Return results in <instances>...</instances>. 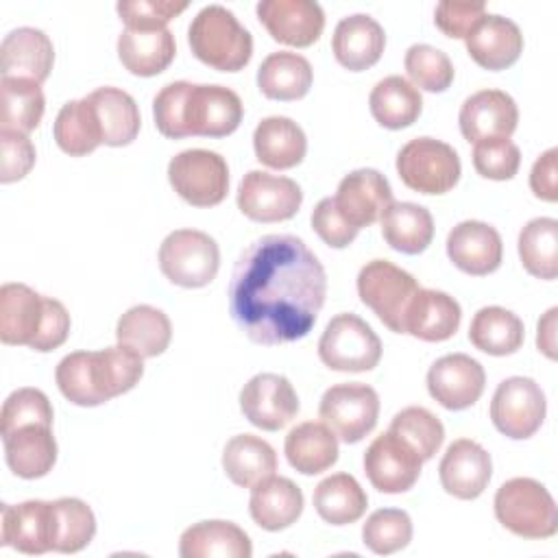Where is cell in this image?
<instances>
[{"mask_svg":"<svg viewBox=\"0 0 558 558\" xmlns=\"http://www.w3.org/2000/svg\"><path fill=\"white\" fill-rule=\"evenodd\" d=\"M183 558H251L248 534L231 521H198L190 525L179 541Z\"/></svg>","mask_w":558,"mask_h":558,"instance_id":"4dcf8cb0","label":"cell"},{"mask_svg":"<svg viewBox=\"0 0 558 558\" xmlns=\"http://www.w3.org/2000/svg\"><path fill=\"white\" fill-rule=\"evenodd\" d=\"M421 286L388 259H373L357 272L360 301L395 333H405V312Z\"/></svg>","mask_w":558,"mask_h":558,"instance_id":"8992f818","label":"cell"},{"mask_svg":"<svg viewBox=\"0 0 558 558\" xmlns=\"http://www.w3.org/2000/svg\"><path fill=\"white\" fill-rule=\"evenodd\" d=\"M556 159H558V148H547L532 166L530 170V187L536 198L554 203L558 198V187H556Z\"/></svg>","mask_w":558,"mask_h":558,"instance_id":"6f0895ef","label":"cell"},{"mask_svg":"<svg viewBox=\"0 0 558 558\" xmlns=\"http://www.w3.org/2000/svg\"><path fill=\"white\" fill-rule=\"evenodd\" d=\"M464 44L471 59L480 68L493 72L510 68L523 52L521 28L512 20L490 13H484L464 37Z\"/></svg>","mask_w":558,"mask_h":558,"instance_id":"d4e9b609","label":"cell"},{"mask_svg":"<svg viewBox=\"0 0 558 558\" xmlns=\"http://www.w3.org/2000/svg\"><path fill=\"white\" fill-rule=\"evenodd\" d=\"M312 229L331 248L349 246L360 231L342 218V214L338 211V207L333 203V196L318 201V205L312 211Z\"/></svg>","mask_w":558,"mask_h":558,"instance_id":"11a10c76","label":"cell"},{"mask_svg":"<svg viewBox=\"0 0 558 558\" xmlns=\"http://www.w3.org/2000/svg\"><path fill=\"white\" fill-rule=\"evenodd\" d=\"M235 201L238 209L255 222H281L299 211L303 192L299 183L288 177L251 170L240 181Z\"/></svg>","mask_w":558,"mask_h":558,"instance_id":"4fadbf2b","label":"cell"},{"mask_svg":"<svg viewBox=\"0 0 558 558\" xmlns=\"http://www.w3.org/2000/svg\"><path fill=\"white\" fill-rule=\"evenodd\" d=\"M159 268L174 286L203 288L220 268V248L205 231L177 229L159 246Z\"/></svg>","mask_w":558,"mask_h":558,"instance_id":"52a82bcc","label":"cell"},{"mask_svg":"<svg viewBox=\"0 0 558 558\" xmlns=\"http://www.w3.org/2000/svg\"><path fill=\"white\" fill-rule=\"evenodd\" d=\"M519 257L523 268L536 277L551 281L558 277V220L532 218L519 233Z\"/></svg>","mask_w":558,"mask_h":558,"instance_id":"b9f144b4","label":"cell"},{"mask_svg":"<svg viewBox=\"0 0 558 558\" xmlns=\"http://www.w3.org/2000/svg\"><path fill=\"white\" fill-rule=\"evenodd\" d=\"M174 54L177 44L168 28H124L118 37L120 63L135 76L161 74Z\"/></svg>","mask_w":558,"mask_h":558,"instance_id":"f546056e","label":"cell"},{"mask_svg":"<svg viewBox=\"0 0 558 558\" xmlns=\"http://www.w3.org/2000/svg\"><path fill=\"white\" fill-rule=\"evenodd\" d=\"M460 303L440 290L418 288L405 312V333L423 342L449 340L460 327Z\"/></svg>","mask_w":558,"mask_h":558,"instance_id":"83f0119b","label":"cell"},{"mask_svg":"<svg viewBox=\"0 0 558 558\" xmlns=\"http://www.w3.org/2000/svg\"><path fill=\"white\" fill-rule=\"evenodd\" d=\"M46 310L48 296L26 283H4L0 288V340L31 349L44 327Z\"/></svg>","mask_w":558,"mask_h":558,"instance_id":"cb8c5ba5","label":"cell"},{"mask_svg":"<svg viewBox=\"0 0 558 558\" xmlns=\"http://www.w3.org/2000/svg\"><path fill=\"white\" fill-rule=\"evenodd\" d=\"M418 453L390 429L377 436L364 451V473L379 493L397 495L410 490L421 475Z\"/></svg>","mask_w":558,"mask_h":558,"instance_id":"5bb4252c","label":"cell"},{"mask_svg":"<svg viewBox=\"0 0 558 558\" xmlns=\"http://www.w3.org/2000/svg\"><path fill=\"white\" fill-rule=\"evenodd\" d=\"M96 113L102 144L126 146L140 133V109L131 94L118 87H98L85 96Z\"/></svg>","mask_w":558,"mask_h":558,"instance_id":"d6a6232c","label":"cell"},{"mask_svg":"<svg viewBox=\"0 0 558 558\" xmlns=\"http://www.w3.org/2000/svg\"><path fill=\"white\" fill-rule=\"evenodd\" d=\"M405 72L412 78V83L425 92H445L453 83V63L451 59L429 46V44H414L408 48L403 59Z\"/></svg>","mask_w":558,"mask_h":558,"instance_id":"c3c4849f","label":"cell"},{"mask_svg":"<svg viewBox=\"0 0 558 558\" xmlns=\"http://www.w3.org/2000/svg\"><path fill=\"white\" fill-rule=\"evenodd\" d=\"M54 63L50 37L33 26H20L4 35L0 46V70L4 78H26L44 83Z\"/></svg>","mask_w":558,"mask_h":558,"instance_id":"603a6c76","label":"cell"},{"mask_svg":"<svg viewBox=\"0 0 558 558\" xmlns=\"http://www.w3.org/2000/svg\"><path fill=\"white\" fill-rule=\"evenodd\" d=\"M473 166L484 179L508 181L519 172L521 150L510 140H484L473 148Z\"/></svg>","mask_w":558,"mask_h":558,"instance_id":"f907efd6","label":"cell"},{"mask_svg":"<svg viewBox=\"0 0 558 558\" xmlns=\"http://www.w3.org/2000/svg\"><path fill=\"white\" fill-rule=\"evenodd\" d=\"M242 113L240 96L225 85L174 81L163 85L153 100L155 126L170 140L231 135L240 126Z\"/></svg>","mask_w":558,"mask_h":558,"instance_id":"7a4b0ae2","label":"cell"},{"mask_svg":"<svg viewBox=\"0 0 558 558\" xmlns=\"http://www.w3.org/2000/svg\"><path fill=\"white\" fill-rule=\"evenodd\" d=\"M253 148L259 163L275 170H290L303 161L307 153V137L294 120L286 116H270L255 126Z\"/></svg>","mask_w":558,"mask_h":558,"instance_id":"1f68e13d","label":"cell"},{"mask_svg":"<svg viewBox=\"0 0 558 558\" xmlns=\"http://www.w3.org/2000/svg\"><path fill=\"white\" fill-rule=\"evenodd\" d=\"M547 412L543 388L530 377L504 379L490 401V421L504 436L512 440H525L534 436Z\"/></svg>","mask_w":558,"mask_h":558,"instance_id":"8fae6325","label":"cell"},{"mask_svg":"<svg viewBox=\"0 0 558 558\" xmlns=\"http://www.w3.org/2000/svg\"><path fill=\"white\" fill-rule=\"evenodd\" d=\"M399 179L421 194H445L456 187L462 166L458 153L440 140L414 137L397 153Z\"/></svg>","mask_w":558,"mask_h":558,"instance_id":"ba28073f","label":"cell"},{"mask_svg":"<svg viewBox=\"0 0 558 558\" xmlns=\"http://www.w3.org/2000/svg\"><path fill=\"white\" fill-rule=\"evenodd\" d=\"M362 541L373 554H395L412 541V519L399 508L375 510L362 527Z\"/></svg>","mask_w":558,"mask_h":558,"instance_id":"7dc6e473","label":"cell"},{"mask_svg":"<svg viewBox=\"0 0 558 558\" xmlns=\"http://www.w3.org/2000/svg\"><path fill=\"white\" fill-rule=\"evenodd\" d=\"M484 366L466 353L438 357L427 371V390L447 410H466L484 392Z\"/></svg>","mask_w":558,"mask_h":558,"instance_id":"e0dca14e","label":"cell"},{"mask_svg":"<svg viewBox=\"0 0 558 558\" xmlns=\"http://www.w3.org/2000/svg\"><path fill=\"white\" fill-rule=\"evenodd\" d=\"M68 333H70V314H68L65 305L61 301L48 296L46 320H44V327L31 349L39 351V353L52 351L68 340Z\"/></svg>","mask_w":558,"mask_h":558,"instance_id":"9f6ffc18","label":"cell"},{"mask_svg":"<svg viewBox=\"0 0 558 558\" xmlns=\"http://www.w3.org/2000/svg\"><path fill=\"white\" fill-rule=\"evenodd\" d=\"M240 410L255 427L277 432L296 416L299 397L288 377L259 373L240 390Z\"/></svg>","mask_w":558,"mask_h":558,"instance_id":"9a60e30c","label":"cell"},{"mask_svg":"<svg viewBox=\"0 0 558 558\" xmlns=\"http://www.w3.org/2000/svg\"><path fill=\"white\" fill-rule=\"evenodd\" d=\"M497 521L523 538H551L558 532V508L549 490L532 477H512L495 493Z\"/></svg>","mask_w":558,"mask_h":558,"instance_id":"5b68a950","label":"cell"},{"mask_svg":"<svg viewBox=\"0 0 558 558\" xmlns=\"http://www.w3.org/2000/svg\"><path fill=\"white\" fill-rule=\"evenodd\" d=\"M368 506V497L349 473H333L314 488V508L325 523H355Z\"/></svg>","mask_w":558,"mask_h":558,"instance_id":"60d3db41","label":"cell"},{"mask_svg":"<svg viewBox=\"0 0 558 558\" xmlns=\"http://www.w3.org/2000/svg\"><path fill=\"white\" fill-rule=\"evenodd\" d=\"M379 222L386 244L403 255H418L432 244L434 218L423 205L392 201Z\"/></svg>","mask_w":558,"mask_h":558,"instance_id":"8d00e7d4","label":"cell"},{"mask_svg":"<svg viewBox=\"0 0 558 558\" xmlns=\"http://www.w3.org/2000/svg\"><path fill=\"white\" fill-rule=\"evenodd\" d=\"M327 275L296 235L272 233L251 242L229 281V314L253 342L272 347L305 338L325 305Z\"/></svg>","mask_w":558,"mask_h":558,"instance_id":"6da1fadb","label":"cell"},{"mask_svg":"<svg viewBox=\"0 0 558 558\" xmlns=\"http://www.w3.org/2000/svg\"><path fill=\"white\" fill-rule=\"evenodd\" d=\"M438 475L442 488L456 499H475L490 482V453L471 438H458L447 447Z\"/></svg>","mask_w":558,"mask_h":558,"instance_id":"44dd1931","label":"cell"},{"mask_svg":"<svg viewBox=\"0 0 558 558\" xmlns=\"http://www.w3.org/2000/svg\"><path fill=\"white\" fill-rule=\"evenodd\" d=\"M523 338V320L499 305L477 310L469 327L471 344L488 355H510L521 349Z\"/></svg>","mask_w":558,"mask_h":558,"instance_id":"ab89813d","label":"cell"},{"mask_svg":"<svg viewBox=\"0 0 558 558\" xmlns=\"http://www.w3.org/2000/svg\"><path fill=\"white\" fill-rule=\"evenodd\" d=\"M54 551L76 554L87 547L96 534L92 508L76 497L54 499Z\"/></svg>","mask_w":558,"mask_h":558,"instance_id":"f6af8a7d","label":"cell"},{"mask_svg":"<svg viewBox=\"0 0 558 558\" xmlns=\"http://www.w3.org/2000/svg\"><path fill=\"white\" fill-rule=\"evenodd\" d=\"M187 41L194 57L218 72H238L253 54L251 33L222 4H209L196 13Z\"/></svg>","mask_w":558,"mask_h":558,"instance_id":"277c9868","label":"cell"},{"mask_svg":"<svg viewBox=\"0 0 558 558\" xmlns=\"http://www.w3.org/2000/svg\"><path fill=\"white\" fill-rule=\"evenodd\" d=\"M318 416L342 442H360L377 425L379 397L360 381L336 384L325 390Z\"/></svg>","mask_w":558,"mask_h":558,"instance_id":"7c38bea8","label":"cell"},{"mask_svg":"<svg viewBox=\"0 0 558 558\" xmlns=\"http://www.w3.org/2000/svg\"><path fill=\"white\" fill-rule=\"evenodd\" d=\"M172 338L170 318L153 305L129 307L116 325L118 344L135 351L142 357L161 355Z\"/></svg>","mask_w":558,"mask_h":558,"instance_id":"836d02e7","label":"cell"},{"mask_svg":"<svg viewBox=\"0 0 558 558\" xmlns=\"http://www.w3.org/2000/svg\"><path fill=\"white\" fill-rule=\"evenodd\" d=\"M484 13L486 4L482 0H442L436 4L434 22L447 37L464 39Z\"/></svg>","mask_w":558,"mask_h":558,"instance_id":"f5cc1de1","label":"cell"},{"mask_svg":"<svg viewBox=\"0 0 558 558\" xmlns=\"http://www.w3.org/2000/svg\"><path fill=\"white\" fill-rule=\"evenodd\" d=\"M386 46V33L377 20L364 13L342 17L331 37V50L336 61L351 70L362 72L381 59Z\"/></svg>","mask_w":558,"mask_h":558,"instance_id":"4316f807","label":"cell"},{"mask_svg":"<svg viewBox=\"0 0 558 558\" xmlns=\"http://www.w3.org/2000/svg\"><path fill=\"white\" fill-rule=\"evenodd\" d=\"M0 126L7 131L31 133L39 126L44 116V92L39 83L26 78H4L0 81Z\"/></svg>","mask_w":558,"mask_h":558,"instance_id":"ee69618b","label":"cell"},{"mask_svg":"<svg viewBox=\"0 0 558 558\" xmlns=\"http://www.w3.org/2000/svg\"><path fill=\"white\" fill-rule=\"evenodd\" d=\"M447 255L466 275L484 277L499 268L504 257L501 235L480 220H462L447 235Z\"/></svg>","mask_w":558,"mask_h":558,"instance_id":"7402d4cb","label":"cell"},{"mask_svg":"<svg viewBox=\"0 0 558 558\" xmlns=\"http://www.w3.org/2000/svg\"><path fill=\"white\" fill-rule=\"evenodd\" d=\"M458 122L466 142L510 140L519 122V109L510 94L501 89H482L462 102Z\"/></svg>","mask_w":558,"mask_h":558,"instance_id":"d6986e66","label":"cell"},{"mask_svg":"<svg viewBox=\"0 0 558 558\" xmlns=\"http://www.w3.org/2000/svg\"><path fill=\"white\" fill-rule=\"evenodd\" d=\"M318 357L331 371L364 373L379 364L381 340L366 320L344 312L327 323L318 340Z\"/></svg>","mask_w":558,"mask_h":558,"instance_id":"9c48e42d","label":"cell"},{"mask_svg":"<svg viewBox=\"0 0 558 558\" xmlns=\"http://www.w3.org/2000/svg\"><path fill=\"white\" fill-rule=\"evenodd\" d=\"M283 451L292 469L303 475H316L336 464L338 438L325 423L305 421L290 429Z\"/></svg>","mask_w":558,"mask_h":558,"instance_id":"e575fe53","label":"cell"},{"mask_svg":"<svg viewBox=\"0 0 558 558\" xmlns=\"http://www.w3.org/2000/svg\"><path fill=\"white\" fill-rule=\"evenodd\" d=\"M0 545L28 556L54 551V504L31 499L22 504H2Z\"/></svg>","mask_w":558,"mask_h":558,"instance_id":"2e32d148","label":"cell"},{"mask_svg":"<svg viewBox=\"0 0 558 558\" xmlns=\"http://www.w3.org/2000/svg\"><path fill=\"white\" fill-rule=\"evenodd\" d=\"M556 314H558V307H549L545 316L538 320V333H536V347L549 360H556Z\"/></svg>","mask_w":558,"mask_h":558,"instance_id":"680465c9","label":"cell"},{"mask_svg":"<svg viewBox=\"0 0 558 558\" xmlns=\"http://www.w3.org/2000/svg\"><path fill=\"white\" fill-rule=\"evenodd\" d=\"M333 203L349 225L362 229L381 218L392 203V190L379 170L357 168L342 177Z\"/></svg>","mask_w":558,"mask_h":558,"instance_id":"ffe728a7","label":"cell"},{"mask_svg":"<svg viewBox=\"0 0 558 558\" xmlns=\"http://www.w3.org/2000/svg\"><path fill=\"white\" fill-rule=\"evenodd\" d=\"M9 469L24 480H37L52 471L57 462V440L52 425L28 423L2 434Z\"/></svg>","mask_w":558,"mask_h":558,"instance_id":"484cf974","label":"cell"},{"mask_svg":"<svg viewBox=\"0 0 558 558\" xmlns=\"http://www.w3.org/2000/svg\"><path fill=\"white\" fill-rule=\"evenodd\" d=\"M255 11L268 35L286 46L307 48L325 28V13L312 0H262Z\"/></svg>","mask_w":558,"mask_h":558,"instance_id":"ac0fdd59","label":"cell"},{"mask_svg":"<svg viewBox=\"0 0 558 558\" xmlns=\"http://www.w3.org/2000/svg\"><path fill=\"white\" fill-rule=\"evenodd\" d=\"M28 423L52 425V405L48 397L37 388H17L2 403L0 412V432L9 434L15 427Z\"/></svg>","mask_w":558,"mask_h":558,"instance_id":"681fc988","label":"cell"},{"mask_svg":"<svg viewBox=\"0 0 558 558\" xmlns=\"http://www.w3.org/2000/svg\"><path fill=\"white\" fill-rule=\"evenodd\" d=\"M222 469L235 486L253 488L262 480L275 475L277 453L264 438L238 434L225 445Z\"/></svg>","mask_w":558,"mask_h":558,"instance_id":"74e56055","label":"cell"},{"mask_svg":"<svg viewBox=\"0 0 558 558\" xmlns=\"http://www.w3.org/2000/svg\"><path fill=\"white\" fill-rule=\"evenodd\" d=\"M54 142L70 157L94 153L102 144L96 113L87 98L65 102L54 120Z\"/></svg>","mask_w":558,"mask_h":558,"instance_id":"7bdbcfd3","label":"cell"},{"mask_svg":"<svg viewBox=\"0 0 558 558\" xmlns=\"http://www.w3.org/2000/svg\"><path fill=\"white\" fill-rule=\"evenodd\" d=\"M312 65L299 52L279 50L268 54L257 70V87L270 100H299L312 87Z\"/></svg>","mask_w":558,"mask_h":558,"instance_id":"d590c367","label":"cell"},{"mask_svg":"<svg viewBox=\"0 0 558 558\" xmlns=\"http://www.w3.org/2000/svg\"><path fill=\"white\" fill-rule=\"evenodd\" d=\"M172 190L194 207H214L229 192V166L225 157L205 148H190L168 163Z\"/></svg>","mask_w":558,"mask_h":558,"instance_id":"30bf717a","label":"cell"},{"mask_svg":"<svg viewBox=\"0 0 558 558\" xmlns=\"http://www.w3.org/2000/svg\"><path fill=\"white\" fill-rule=\"evenodd\" d=\"M390 432L405 440L423 462L432 460L445 440L440 418L421 405H410L397 412L390 423Z\"/></svg>","mask_w":558,"mask_h":558,"instance_id":"bcb514c9","label":"cell"},{"mask_svg":"<svg viewBox=\"0 0 558 558\" xmlns=\"http://www.w3.org/2000/svg\"><path fill=\"white\" fill-rule=\"evenodd\" d=\"M142 375L144 357L122 344L102 351L68 353L54 371L61 395L83 408H94L129 392Z\"/></svg>","mask_w":558,"mask_h":558,"instance_id":"3957f363","label":"cell"},{"mask_svg":"<svg viewBox=\"0 0 558 558\" xmlns=\"http://www.w3.org/2000/svg\"><path fill=\"white\" fill-rule=\"evenodd\" d=\"M187 2L174 0H122L116 4L120 20L126 28H166V24L183 13Z\"/></svg>","mask_w":558,"mask_h":558,"instance_id":"816d5d0a","label":"cell"},{"mask_svg":"<svg viewBox=\"0 0 558 558\" xmlns=\"http://www.w3.org/2000/svg\"><path fill=\"white\" fill-rule=\"evenodd\" d=\"M0 148H2V163H0L2 183H13L24 179L35 166L37 155L28 135L0 129Z\"/></svg>","mask_w":558,"mask_h":558,"instance_id":"db71d44e","label":"cell"},{"mask_svg":"<svg viewBox=\"0 0 558 558\" xmlns=\"http://www.w3.org/2000/svg\"><path fill=\"white\" fill-rule=\"evenodd\" d=\"M368 107L377 124L384 129H405L414 124L423 111L421 92L403 76L381 78L368 96Z\"/></svg>","mask_w":558,"mask_h":558,"instance_id":"f35d334b","label":"cell"},{"mask_svg":"<svg viewBox=\"0 0 558 558\" xmlns=\"http://www.w3.org/2000/svg\"><path fill=\"white\" fill-rule=\"evenodd\" d=\"M248 512L262 530H286L303 512V493L292 480L270 475L251 488Z\"/></svg>","mask_w":558,"mask_h":558,"instance_id":"f1b7e54d","label":"cell"}]
</instances>
